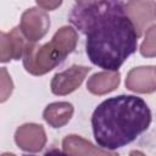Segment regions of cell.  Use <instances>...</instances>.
I'll return each instance as SVG.
<instances>
[{"mask_svg": "<svg viewBox=\"0 0 156 156\" xmlns=\"http://www.w3.org/2000/svg\"><path fill=\"white\" fill-rule=\"evenodd\" d=\"M38 5L45 10H54L61 5L62 0H37Z\"/></svg>", "mask_w": 156, "mask_h": 156, "instance_id": "9a60e30c", "label": "cell"}, {"mask_svg": "<svg viewBox=\"0 0 156 156\" xmlns=\"http://www.w3.org/2000/svg\"><path fill=\"white\" fill-rule=\"evenodd\" d=\"M12 91V82L6 72V69L1 68V101H5L7 96Z\"/></svg>", "mask_w": 156, "mask_h": 156, "instance_id": "5bb4252c", "label": "cell"}, {"mask_svg": "<svg viewBox=\"0 0 156 156\" xmlns=\"http://www.w3.org/2000/svg\"><path fill=\"white\" fill-rule=\"evenodd\" d=\"M78 37L73 28L62 27L52 37L51 41L38 46L28 41L23 52V65L32 74H44L60 65L77 44Z\"/></svg>", "mask_w": 156, "mask_h": 156, "instance_id": "3957f363", "label": "cell"}, {"mask_svg": "<svg viewBox=\"0 0 156 156\" xmlns=\"http://www.w3.org/2000/svg\"><path fill=\"white\" fill-rule=\"evenodd\" d=\"M63 152L72 154V155H89V154H101L106 155L110 154L108 150L104 149H95L90 143L85 141L80 136L77 135H69L63 140Z\"/></svg>", "mask_w": 156, "mask_h": 156, "instance_id": "7c38bea8", "label": "cell"}, {"mask_svg": "<svg viewBox=\"0 0 156 156\" xmlns=\"http://www.w3.org/2000/svg\"><path fill=\"white\" fill-rule=\"evenodd\" d=\"M126 85L129 90L138 93H151L156 90V68L138 67L129 72Z\"/></svg>", "mask_w": 156, "mask_h": 156, "instance_id": "52a82bcc", "label": "cell"}, {"mask_svg": "<svg viewBox=\"0 0 156 156\" xmlns=\"http://www.w3.org/2000/svg\"><path fill=\"white\" fill-rule=\"evenodd\" d=\"M78 2V5H88V4H91L96 0H76Z\"/></svg>", "mask_w": 156, "mask_h": 156, "instance_id": "2e32d148", "label": "cell"}, {"mask_svg": "<svg viewBox=\"0 0 156 156\" xmlns=\"http://www.w3.org/2000/svg\"><path fill=\"white\" fill-rule=\"evenodd\" d=\"M17 145L26 151H38L45 144V133L41 126L37 124H24L20 127L16 132Z\"/></svg>", "mask_w": 156, "mask_h": 156, "instance_id": "ba28073f", "label": "cell"}, {"mask_svg": "<svg viewBox=\"0 0 156 156\" xmlns=\"http://www.w3.org/2000/svg\"><path fill=\"white\" fill-rule=\"evenodd\" d=\"M49 27V16L40 9H29L22 15L20 29L23 37L30 43H35L41 39L46 34Z\"/></svg>", "mask_w": 156, "mask_h": 156, "instance_id": "277c9868", "label": "cell"}, {"mask_svg": "<svg viewBox=\"0 0 156 156\" xmlns=\"http://www.w3.org/2000/svg\"><path fill=\"white\" fill-rule=\"evenodd\" d=\"M150 122L149 106L141 98L134 95H119L105 100L91 117L96 144L108 151L135 140L147 129Z\"/></svg>", "mask_w": 156, "mask_h": 156, "instance_id": "7a4b0ae2", "label": "cell"}, {"mask_svg": "<svg viewBox=\"0 0 156 156\" xmlns=\"http://www.w3.org/2000/svg\"><path fill=\"white\" fill-rule=\"evenodd\" d=\"M140 52L141 55L147 57L156 56V26L147 29L145 40L143 41L140 48Z\"/></svg>", "mask_w": 156, "mask_h": 156, "instance_id": "4fadbf2b", "label": "cell"}, {"mask_svg": "<svg viewBox=\"0 0 156 156\" xmlns=\"http://www.w3.org/2000/svg\"><path fill=\"white\" fill-rule=\"evenodd\" d=\"M73 106L68 102H54L49 105L44 111L45 121L54 128L65 126L72 117Z\"/></svg>", "mask_w": 156, "mask_h": 156, "instance_id": "8fae6325", "label": "cell"}, {"mask_svg": "<svg viewBox=\"0 0 156 156\" xmlns=\"http://www.w3.org/2000/svg\"><path fill=\"white\" fill-rule=\"evenodd\" d=\"M127 12L136 28L138 35H140L156 20V2L152 0H129Z\"/></svg>", "mask_w": 156, "mask_h": 156, "instance_id": "8992f818", "label": "cell"}, {"mask_svg": "<svg viewBox=\"0 0 156 156\" xmlns=\"http://www.w3.org/2000/svg\"><path fill=\"white\" fill-rule=\"evenodd\" d=\"M90 71L89 67L72 66L68 69L55 74L51 80V90L56 95H66L76 90Z\"/></svg>", "mask_w": 156, "mask_h": 156, "instance_id": "5b68a950", "label": "cell"}, {"mask_svg": "<svg viewBox=\"0 0 156 156\" xmlns=\"http://www.w3.org/2000/svg\"><path fill=\"white\" fill-rule=\"evenodd\" d=\"M69 21L87 37L89 60L105 71H117L136 50V28L123 0H96L73 7Z\"/></svg>", "mask_w": 156, "mask_h": 156, "instance_id": "6da1fadb", "label": "cell"}, {"mask_svg": "<svg viewBox=\"0 0 156 156\" xmlns=\"http://www.w3.org/2000/svg\"><path fill=\"white\" fill-rule=\"evenodd\" d=\"M20 28H13L10 33H1V61L18 60L23 56L26 43Z\"/></svg>", "mask_w": 156, "mask_h": 156, "instance_id": "9c48e42d", "label": "cell"}, {"mask_svg": "<svg viewBox=\"0 0 156 156\" xmlns=\"http://www.w3.org/2000/svg\"><path fill=\"white\" fill-rule=\"evenodd\" d=\"M119 83V73L117 71H105L94 74L88 80V89L93 94L102 95L113 90Z\"/></svg>", "mask_w": 156, "mask_h": 156, "instance_id": "30bf717a", "label": "cell"}]
</instances>
